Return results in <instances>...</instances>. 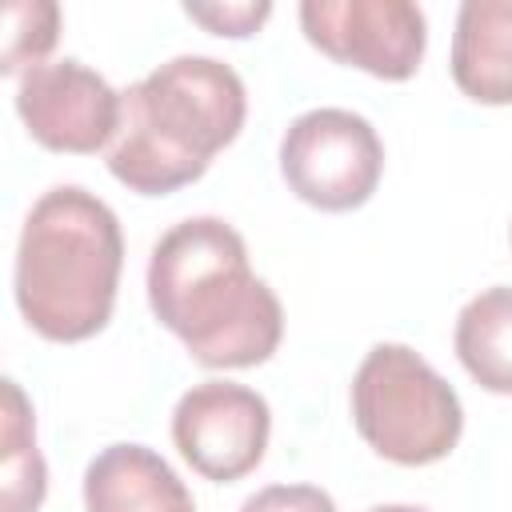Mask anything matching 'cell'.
<instances>
[{"mask_svg": "<svg viewBox=\"0 0 512 512\" xmlns=\"http://www.w3.org/2000/svg\"><path fill=\"white\" fill-rule=\"evenodd\" d=\"M148 304L204 368H256L284 336L276 292L248 268L244 236L220 216H188L156 240Z\"/></svg>", "mask_w": 512, "mask_h": 512, "instance_id": "cell-1", "label": "cell"}, {"mask_svg": "<svg viewBox=\"0 0 512 512\" xmlns=\"http://www.w3.org/2000/svg\"><path fill=\"white\" fill-rule=\"evenodd\" d=\"M248 116L244 80L216 56H172L120 92V128L108 172L140 192L168 196L200 180Z\"/></svg>", "mask_w": 512, "mask_h": 512, "instance_id": "cell-2", "label": "cell"}, {"mask_svg": "<svg viewBox=\"0 0 512 512\" xmlns=\"http://www.w3.org/2000/svg\"><path fill=\"white\" fill-rule=\"evenodd\" d=\"M124 236L116 212L80 184L48 188L24 216L16 244V304L44 340L96 336L116 304Z\"/></svg>", "mask_w": 512, "mask_h": 512, "instance_id": "cell-3", "label": "cell"}, {"mask_svg": "<svg viewBox=\"0 0 512 512\" xmlns=\"http://www.w3.org/2000/svg\"><path fill=\"white\" fill-rule=\"evenodd\" d=\"M352 424L360 440L404 468L444 460L460 432L464 408L456 388L408 344H376L352 376Z\"/></svg>", "mask_w": 512, "mask_h": 512, "instance_id": "cell-4", "label": "cell"}, {"mask_svg": "<svg viewBox=\"0 0 512 512\" xmlns=\"http://www.w3.org/2000/svg\"><path fill=\"white\" fill-rule=\"evenodd\" d=\"M280 172L304 204L320 212H352L368 204L380 184L384 144L360 112L312 108L284 128Z\"/></svg>", "mask_w": 512, "mask_h": 512, "instance_id": "cell-5", "label": "cell"}, {"mask_svg": "<svg viewBox=\"0 0 512 512\" xmlns=\"http://www.w3.org/2000/svg\"><path fill=\"white\" fill-rule=\"evenodd\" d=\"M300 28L324 56L376 80H408L428 44V24L412 0H304Z\"/></svg>", "mask_w": 512, "mask_h": 512, "instance_id": "cell-6", "label": "cell"}, {"mask_svg": "<svg viewBox=\"0 0 512 512\" xmlns=\"http://www.w3.org/2000/svg\"><path fill=\"white\" fill-rule=\"evenodd\" d=\"M268 400L232 380L192 384L172 408V444L204 480L232 484L248 476L268 448Z\"/></svg>", "mask_w": 512, "mask_h": 512, "instance_id": "cell-7", "label": "cell"}, {"mask_svg": "<svg viewBox=\"0 0 512 512\" xmlns=\"http://www.w3.org/2000/svg\"><path fill=\"white\" fill-rule=\"evenodd\" d=\"M16 112L40 148L88 156L108 148L120 128V92L96 68L64 56L20 76Z\"/></svg>", "mask_w": 512, "mask_h": 512, "instance_id": "cell-8", "label": "cell"}, {"mask_svg": "<svg viewBox=\"0 0 512 512\" xmlns=\"http://www.w3.org/2000/svg\"><path fill=\"white\" fill-rule=\"evenodd\" d=\"M88 512H196L172 464L144 444H108L84 468Z\"/></svg>", "mask_w": 512, "mask_h": 512, "instance_id": "cell-9", "label": "cell"}, {"mask_svg": "<svg viewBox=\"0 0 512 512\" xmlns=\"http://www.w3.org/2000/svg\"><path fill=\"white\" fill-rule=\"evenodd\" d=\"M452 80L476 104H512V0H464L452 32Z\"/></svg>", "mask_w": 512, "mask_h": 512, "instance_id": "cell-10", "label": "cell"}, {"mask_svg": "<svg viewBox=\"0 0 512 512\" xmlns=\"http://www.w3.org/2000/svg\"><path fill=\"white\" fill-rule=\"evenodd\" d=\"M464 372L496 396H512V288L496 284L472 296L452 332Z\"/></svg>", "mask_w": 512, "mask_h": 512, "instance_id": "cell-11", "label": "cell"}, {"mask_svg": "<svg viewBox=\"0 0 512 512\" xmlns=\"http://www.w3.org/2000/svg\"><path fill=\"white\" fill-rule=\"evenodd\" d=\"M0 440V512H36L48 492V468L36 448L32 404L16 380H4Z\"/></svg>", "mask_w": 512, "mask_h": 512, "instance_id": "cell-12", "label": "cell"}, {"mask_svg": "<svg viewBox=\"0 0 512 512\" xmlns=\"http://www.w3.org/2000/svg\"><path fill=\"white\" fill-rule=\"evenodd\" d=\"M60 36V8L52 0H12L4 8V52L0 72L24 76L40 68V60L52 52Z\"/></svg>", "mask_w": 512, "mask_h": 512, "instance_id": "cell-13", "label": "cell"}, {"mask_svg": "<svg viewBox=\"0 0 512 512\" xmlns=\"http://www.w3.org/2000/svg\"><path fill=\"white\" fill-rule=\"evenodd\" d=\"M184 12L196 20V24H204L208 32H216V36H232V40H240V36H252L268 16H272V4L268 0H240V4H184Z\"/></svg>", "mask_w": 512, "mask_h": 512, "instance_id": "cell-14", "label": "cell"}, {"mask_svg": "<svg viewBox=\"0 0 512 512\" xmlns=\"http://www.w3.org/2000/svg\"><path fill=\"white\" fill-rule=\"evenodd\" d=\"M240 512H336V500L316 484H268L252 492Z\"/></svg>", "mask_w": 512, "mask_h": 512, "instance_id": "cell-15", "label": "cell"}, {"mask_svg": "<svg viewBox=\"0 0 512 512\" xmlns=\"http://www.w3.org/2000/svg\"><path fill=\"white\" fill-rule=\"evenodd\" d=\"M368 512H428V508H420V504H376Z\"/></svg>", "mask_w": 512, "mask_h": 512, "instance_id": "cell-16", "label": "cell"}]
</instances>
